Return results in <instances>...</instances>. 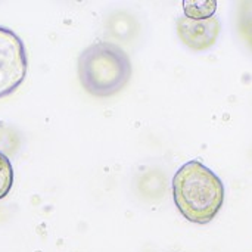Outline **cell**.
<instances>
[{"label":"cell","instance_id":"obj_6","mask_svg":"<svg viewBox=\"0 0 252 252\" xmlns=\"http://www.w3.org/2000/svg\"><path fill=\"white\" fill-rule=\"evenodd\" d=\"M238 30L242 38L252 49V0L239 3L238 7Z\"/></svg>","mask_w":252,"mask_h":252},{"label":"cell","instance_id":"obj_3","mask_svg":"<svg viewBox=\"0 0 252 252\" xmlns=\"http://www.w3.org/2000/svg\"><path fill=\"white\" fill-rule=\"evenodd\" d=\"M27 71L24 41L13 30L0 25V99L12 94L24 83Z\"/></svg>","mask_w":252,"mask_h":252},{"label":"cell","instance_id":"obj_5","mask_svg":"<svg viewBox=\"0 0 252 252\" xmlns=\"http://www.w3.org/2000/svg\"><path fill=\"white\" fill-rule=\"evenodd\" d=\"M185 16L190 19H208L213 18L217 10L216 0H204V1H183Z\"/></svg>","mask_w":252,"mask_h":252},{"label":"cell","instance_id":"obj_2","mask_svg":"<svg viewBox=\"0 0 252 252\" xmlns=\"http://www.w3.org/2000/svg\"><path fill=\"white\" fill-rule=\"evenodd\" d=\"M78 78L87 93L109 97L120 93L131 78V61L115 43L96 41L78 56Z\"/></svg>","mask_w":252,"mask_h":252},{"label":"cell","instance_id":"obj_1","mask_svg":"<svg viewBox=\"0 0 252 252\" xmlns=\"http://www.w3.org/2000/svg\"><path fill=\"white\" fill-rule=\"evenodd\" d=\"M173 198L188 221L205 226L217 217L224 204V185L213 170L193 159L174 174Z\"/></svg>","mask_w":252,"mask_h":252},{"label":"cell","instance_id":"obj_7","mask_svg":"<svg viewBox=\"0 0 252 252\" xmlns=\"http://www.w3.org/2000/svg\"><path fill=\"white\" fill-rule=\"evenodd\" d=\"M13 186V167L10 159L0 151V201L6 198Z\"/></svg>","mask_w":252,"mask_h":252},{"label":"cell","instance_id":"obj_8","mask_svg":"<svg viewBox=\"0 0 252 252\" xmlns=\"http://www.w3.org/2000/svg\"><path fill=\"white\" fill-rule=\"evenodd\" d=\"M140 189L145 196H155V192L159 193L165 189V180L164 176L158 171H149L146 173L140 180Z\"/></svg>","mask_w":252,"mask_h":252},{"label":"cell","instance_id":"obj_4","mask_svg":"<svg viewBox=\"0 0 252 252\" xmlns=\"http://www.w3.org/2000/svg\"><path fill=\"white\" fill-rule=\"evenodd\" d=\"M221 24L217 16L208 19H190L185 15L177 19V34L190 50L204 52L211 49L220 35Z\"/></svg>","mask_w":252,"mask_h":252}]
</instances>
